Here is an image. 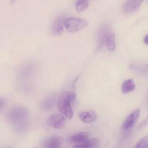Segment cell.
I'll list each match as a JSON object with an SVG mask.
<instances>
[{
	"label": "cell",
	"mask_w": 148,
	"mask_h": 148,
	"mask_svg": "<svg viewBox=\"0 0 148 148\" xmlns=\"http://www.w3.org/2000/svg\"><path fill=\"white\" fill-rule=\"evenodd\" d=\"M5 104H6L5 99L2 98H0V109L3 108L5 106Z\"/></svg>",
	"instance_id": "obj_19"
},
{
	"label": "cell",
	"mask_w": 148,
	"mask_h": 148,
	"mask_svg": "<svg viewBox=\"0 0 148 148\" xmlns=\"http://www.w3.org/2000/svg\"><path fill=\"white\" fill-rule=\"evenodd\" d=\"M54 99L51 97H49L43 101L42 103V106L45 109H49L53 107L54 105Z\"/></svg>",
	"instance_id": "obj_17"
},
{
	"label": "cell",
	"mask_w": 148,
	"mask_h": 148,
	"mask_svg": "<svg viewBox=\"0 0 148 148\" xmlns=\"http://www.w3.org/2000/svg\"><path fill=\"white\" fill-rule=\"evenodd\" d=\"M86 1H90V0H86Z\"/></svg>",
	"instance_id": "obj_21"
},
{
	"label": "cell",
	"mask_w": 148,
	"mask_h": 148,
	"mask_svg": "<svg viewBox=\"0 0 148 148\" xmlns=\"http://www.w3.org/2000/svg\"><path fill=\"white\" fill-rule=\"evenodd\" d=\"M28 109L22 106L11 108L7 113V120L10 125L17 131H24L28 127Z\"/></svg>",
	"instance_id": "obj_1"
},
{
	"label": "cell",
	"mask_w": 148,
	"mask_h": 148,
	"mask_svg": "<svg viewBox=\"0 0 148 148\" xmlns=\"http://www.w3.org/2000/svg\"><path fill=\"white\" fill-rule=\"evenodd\" d=\"M105 44L109 51H113L116 49V37L115 34L112 31L108 35Z\"/></svg>",
	"instance_id": "obj_13"
},
{
	"label": "cell",
	"mask_w": 148,
	"mask_h": 148,
	"mask_svg": "<svg viewBox=\"0 0 148 148\" xmlns=\"http://www.w3.org/2000/svg\"><path fill=\"white\" fill-rule=\"evenodd\" d=\"M143 42L144 43L148 45V34H147L145 37H144V39H143Z\"/></svg>",
	"instance_id": "obj_20"
},
{
	"label": "cell",
	"mask_w": 148,
	"mask_h": 148,
	"mask_svg": "<svg viewBox=\"0 0 148 148\" xmlns=\"http://www.w3.org/2000/svg\"><path fill=\"white\" fill-rule=\"evenodd\" d=\"M135 88V84L132 79H128L125 80L121 85V91L124 94L129 93Z\"/></svg>",
	"instance_id": "obj_14"
},
{
	"label": "cell",
	"mask_w": 148,
	"mask_h": 148,
	"mask_svg": "<svg viewBox=\"0 0 148 148\" xmlns=\"http://www.w3.org/2000/svg\"><path fill=\"white\" fill-rule=\"evenodd\" d=\"M110 31V29L108 24H103L99 27L98 32L97 49L98 50H100L105 44L106 38Z\"/></svg>",
	"instance_id": "obj_6"
},
{
	"label": "cell",
	"mask_w": 148,
	"mask_h": 148,
	"mask_svg": "<svg viewBox=\"0 0 148 148\" xmlns=\"http://www.w3.org/2000/svg\"><path fill=\"white\" fill-rule=\"evenodd\" d=\"M62 143V139L57 136H52L46 139L44 142L45 148H60Z\"/></svg>",
	"instance_id": "obj_8"
},
{
	"label": "cell",
	"mask_w": 148,
	"mask_h": 148,
	"mask_svg": "<svg viewBox=\"0 0 148 148\" xmlns=\"http://www.w3.org/2000/svg\"><path fill=\"white\" fill-rule=\"evenodd\" d=\"M70 92L64 91L60 96L57 101L58 110L66 118L70 119L73 117V112L71 107L69 98Z\"/></svg>",
	"instance_id": "obj_2"
},
{
	"label": "cell",
	"mask_w": 148,
	"mask_h": 148,
	"mask_svg": "<svg viewBox=\"0 0 148 148\" xmlns=\"http://www.w3.org/2000/svg\"><path fill=\"white\" fill-rule=\"evenodd\" d=\"M148 123V116L145 119V120L141 123V124L139 125V128H143L144 126H145V125H146V124Z\"/></svg>",
	"instance_id": "obj_18"
},
{
	"label": "cell",
	"mask_w": 148,
	"mask_h": 148,
	"mask_svg": "<svg viewBox=\"0 0 148 148\" xmlns=\"http://www.w3.org/2000/svg\"><path fill=\"white\" fill-rule=\"evenodd\" d=\"M140 110L139 109H135L131 112L125 119L121 125V129L124 131H127L131 129L135 124L139 116Z\"/></svg>",
	"instance_id": "obj_5"
},
{
	"label": "cell",
	"mask_w": 148,
	"mask_h": 148,
	"mask_svg": "<svg viewBox=\"0 0 148 148\" xmlns=\"http://www.w3.org/2000/svg\"><path fill=\"white\" fill-rule=\"evenodd\" d=\"M88 22L84 19L77 17H69L65 20V27L69 32H75L84 28Z\"/></svg>",
	"instance_id": "obj_3"
},
{
	"label": "cell",
	"mask_w": 148,
	"mask_h": 148,
	"mask_svg": "<svg viewBox=\"0 0 148 148\" xmlns=\"http://www.w3.org/2000/svg\"><path fill=\"white\" fill-rule=\"evenodd\" d=\"M89 1L86 0H77L76 3V9L79 12L84 11L88 6Z\"/></svg>",
	"instance_id": "obj_15"
},
{
	"label": "cell",
	"mask_w": 148,
	"mask_h": 148,
	"mask_svg": "<svg viewBox=\"0 0 148 148\" xmlns=\"http://www.w3.org/2000/svg\"><path fill=\"white\" fill-rule=\"evenodd\" d=\"M47 124L54 128L60 129L65 125L66 120L62 114L56 113L50 116L47 119Z\"/></svg>",
	"instance_id": "obj_4"
},
{
	"label": "cell",
	"mask_w": 148,
	"mask_h": 148,
	"mask_svg": "<svg viewBox=\"0 0 148 148\" xmlns=\"http://www.w3.org/2000/svg\"><path fill=\"white\" fill-rule=\"evenodd\" d=\"M98 139L96 138L87 140L82 143L75 145L72 148H97L98 146Z\"/></svg>",
	"instance_id": "obj_12"
},
{
	"label": "cell",
	"mask_w": 148,
	"mask_h": 148,
	"mask_svg": "<svg viewBox=\"0 0 148 148\" xmlns=\"http://www.w3.org/2000/svg\"><path fill=\"white\" fill-rule=\"evenodd\" d=\"M134 148H148V135L139 140Z\"/></svg>",
	"instance_id": "obj_16"
},
{
	"label": "cell",
	"mask_w": 148,
	"mask_h": 148,
	"mask_svg": "<svg viewBox=\"0 0 148 148\" xmlns=\"http://www.w3.org/2000/svg\"><path fill=\"white\" fill-rule=\"evenodd\" d=\"M5 148H9V147H5Z\"/></svg>",
	"instance_id": "obj_22"
},
{
	"label": "cell",
	"mask_w": 148,
	"mask_h": 148,
	"mask_svg": "<svg viewBox=\"0 0 148 148\" xmlns=\"http://www.w3.org/2000/svg\"><path fill=\"white\" fill-rule=\"evenodd\" d=\"M89 135L90 134L86 131L77 132L71 136L70 140L73 143H82L88 139Z\"/></svg>",
	"instance_id": "obj_11"
},
{
	"label": "cell",
	"mask_w": 148,
	"mask_h": 148,
	"mask_svg": "<svg viewBox=\"0 0 148 148\" xmlns=\"http://www.w3.org/2000/svg\"><path fill=\"white\" fill-rule=\"evenodd\" d=\"M80 119L84 123H90L94 121L97 118V114L94 110L83 111L79 114Z\"/></svg>",
	"instance_id": "obj_9"
},
{
	"label": "cell",
	"mask_w": 148,
	"mask_h": 148,
	"mask_svg": "<svg viewBox=\"0 0 148 148\" xmlns=\"http://www.w3.org/2000/svg\"><path fill=\"white\" fill-rule=\"evenodd\" d=\"M143 0H127L123 6V10L126 13H130L137 9Z\"/></svg>",
	"instance_id": "obj_10"
},
{
	"label": "cell",
	"mask_w": 148,
	"mask_h": 148,
	"mask_svg": "<svg viewBox=\"0 0 148 148\" xmlns=\"http://www.w3.org/2000/svg\"><path fill=\"white\" fill-rule=\"evenodd\" d=\"M66 19V18L65 16L62 15L58 16L54 20L51 28V31L53 35L55 36H58L62 34Z\"/></svg>",
	"instance_id": "obj_7"
}]
</instances>
